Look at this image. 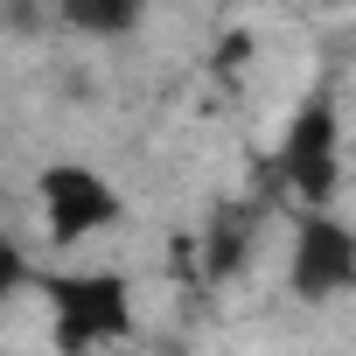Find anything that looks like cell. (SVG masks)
Returning <instances> with one entry per match:
<instances>
[{
    "mask_svg": "<svg viewBox=\"0 0 356 356\" xmlns=\"http://www.w3.org/2000/svg\"><path fill=\"white\" fill-rule=\"evenodd\" d=\"M49 300V335L63 356H91L133 335V280L112 266H84V273H42L35 280Z\"/></svg>",
    "mask_w": 356,
    "mask_h": 356,
    "instance_id": "6da1fadb",
    "label": "cell"
},
{
    "mask_svg": "<svg viewBox=\"0 0 356 356\" xmlns=\"http://www.w3.org/2000/svg\"><path fill=\"white\" fill-rule=\"evenodd\" d=\"M280 168H286V189L300 196V210H328L335 203V189H342V112H335L328 91H314L293 112Z\"/></svg>",
    "mask_w": 356,
    "mask_h": 356,
    "instance_id": "7a4b0ae2",
    "label": "cell"
},
{
    "mask_svg": "<svg viewBox=\"0 0 356 356\" xmlns=\"http://www.w3.org/2000/svg\"><path fill=\"white\" fill-rule=\"evenodd\" d=\"M35 203H42V224H49L56 245H84V238H98L126 217V196L84 161H49L35 175Z\"/></svg>",
    "mask_w": 356,
    "mask_h": 356,
    "instance_id": "3957f363",
    "label": "cell"
},
{
    "mask_svg": "<svg viewBox=\"0 0 356 356\" xmlns=\"http://www.w3.org/2000/svg\"><path fill=\"white\" fill-rule=\"evenodd\" d=\"M286 286L300 300H335L356 286V231L328 210H300L293 224V259H286Z\"/></svg>",
    "mask_w": 356,
    "mask_h": 356,
    "instance_id": "277c9868",
    "label": "cell"
},
{
    "mask_svg": "<svg viewBox=\"0 0 356 356\" xmlns=\"http://www.w3.org/2000/svg\"><path fill=\"white\" fill-rule=\"evenodd\" d=\"M140 15H147V0H63V22L77 29V35H133L140 29Z\"/></svg>",
    "mask_w": 356,
    "mask_h": 356,
    "instance_id": "5b68a950",
    "label": "cell"
},
{
    "mask_svg": "<svg viewBox=\"0 0 356 356\" xmlns=\"http://www.w3.org/2000/svg\"><path fill=\"white\" fill-rule=\"evenodd\" d=\"M245 238H252V217H245V210L217 217V224L203 231V273H210V280H231L238 259H245Z\"/></svg>",
    "mask_w": 356,
    "mask_h": 356,
    "instance_id": "8992f818",
    "label": "cell"
},
{
    "mask_svg": "<svg viewBox=\"0 0 356 356\" xmlns=\"http://www.w3.org/2000/svg\"><path fill=\"white\" fill-rule=\"evenodd\" d=\"M22 280H29V266H22V245H8V238H0V300H8Z\"/></svg>",
    "mask_w": 356,
    "mask_h": 356,
    "instance_id": "52a82bcc",
    "label": "cell"
},
{
    "mask_svg": "<svg viewBox=\"0 0 356 356\" xmlns=\"http://www.w3.org/2000/svg\"><path fill=\"white\" fill-rule=\"evenodd\" d=\"M91 356H126V349H119V342H112V349H91Z\"/></svg>",
    "mask_w": 356,
    "mask_h": 356,
    "instance_id": "ba28073f",
    "label": "cell"
}]
</instances>
